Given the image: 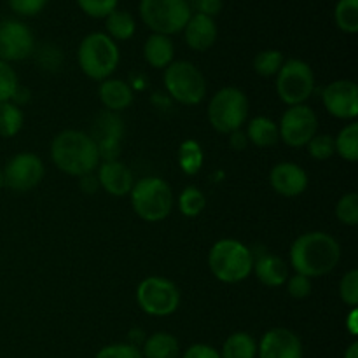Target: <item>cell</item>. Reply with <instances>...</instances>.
Instances as JSON below:
<instances>
[{"label": "cell", "mask_w": 358, "mask_h": 358, "mask_svg": "<svg viewBox=\"0 0 358 358\" xmlns=\"http://www.w3.org/2000/svg\"><path fill=\"white\" fill-rule=\"evenodd\" d=\"M177 161L178 166L185 175H189V177L198 175L201 171L203 163H205V152H203L201 143L192 138L184 140L178 147Z\"/></svg>", "instance_id": "obj_27"}, {"label": "cell", "mask_w": 358, "mask_h": 358, "mask_svg": "<svg viewBox=\"0 0 358 358\" xmlns=\"http://www.w3.org/2000/svg\"><path fill=\"white\" fill-rule=\"evenodd\" d=\"M48 2L49 0H9V7L17 16L31 17L41 14L44 7L48 6Z\"/></svg>", "instance_id": "obj_40"}, {"label": "cell", "mask_w": 358, "mask_h": 358, "mask_svg": "<svg viewBox=\"0 0 358 358\" xmlns=\"http://www.w3.org/2000/svg\"><path fill=\"white\" fill-rule=\"evenodd\" d=\"M283 52L278 49H264V51L257 52L254 58V70L257 76L261 77H275L282 69Z\"/></svg>", "instance_id": "obj_32"}, {"label": "cell", "mask_w": 358, "mask_h": 358, "mask_svg": "<svg viewBox=\"0 0 358 358\" xmlns=\"http://www.w3.org/2000/svg\"><path fill=\"white\" fill-rule=\"evenodd\" d=\"M140 352L143 358H177L180 355V343L170 332H154L143 339Z\"/></svg>", "instance_id": "obj_24"}, {"label": "cell", "mask_w": 358, "mask_h": 358, "mask_svg": "<svg viewBox=\"0 0 358 358\" xmlns=\"http://www.w3.org/2000/svg\"><path fill=\"white\" fill-rule=\"evenodd\" d=\"M269 184L276 194L283 196V198H297L306 192L310 178L303 166L292 163V161H283L271 168Z\"/></svg>", "instance_id": "obj_17"}, {"label": "cell", "mask_w": 358, "mask_h": 358, "mask_svg": "<svg viewBox=\"0 0 358 358\" xmlns=\"http://www.w3.org/2000/svg\"><path fill=\"white\" fill-rule=\"evenodd\" d=\"M177 206L178 210H180L182 215L191 219V217H198L199 213L205 210L206 198L205 194H203L201 189L194 187V185H189V187H185L184 191L178 194Z\"/></svg>", "instance_id": "obj_31"}, {"label": "cell", "mask_w": 358, "mask_h": 358, "mask_svg": "<svg viewBox=\"0 0 358 358\" xmlns=\"http://www.w3.org/2000/svg\"><path fill=\"white\" fill-rule=\"evenodd\" d=\"M3 187V171H2V168H0V189Z\"/></svg>", "instance_id": "obj_47"}, {"label": "cell", "mask_w": 358, "mask_h": 358, "mask_svg": "<svg viewBox=\"0 0 358 358\" xmlns=\"http://www.w3.org/2000/svg\"><path fill=\"white\" fill-rule=\"evenodd\" d=\"M182 358H220V353L213 346L205 345V343H196L185 350Z\"/></svg>", "instance_id": "obj_41"}, {"label": "cell", "mask_w": 358, "mask_h": 358, "mask_svg": "<svg viewBox=\"0 0 358 358\" xmlns=\"http://www.w3.org/2000/svg\"><path fill=\"white\" fill-rule=\"evenodd\" d=\"M96 170L98 184L107 194L114 196V198L129 196L133 184H135V177L122 161H101Z\"/></svg>", "instance_id": "obj_18"}, {"label": "cell", "mask_w": 358, "mask_h": 358, "mask_svg": "<svg viewBox=\"0 0 358 358\" xmlns=\"http://www.w3.org/2000/svg\"><path fill=\"white\" fill-rule=\"evenodd\" d=\"M336 24L345 34L358 31V0H338L334 9Z\"/></svg>", "instance_id": "obj_30"}, {"label": "cell", "mask_w": 358, "mask_h": 358, "mask_svg": "<svg viewBox=\"0 0 358 358\" xmlns=\"http://www.w3.org/2000/svg\"><path fill=\"white\" fill-rule=\"evenodd\" d=\"M98 147L101 161H115L121 154L122 136H124V122L115 112L103 110L94 119L93 133H90Z\"/></svg>", "instance_id": "obj_14"}, {"label": "cell", "mask_w": 358, "mask_h": 358, "mask_svg": "<svg viewBox=\"0 0 358 358\" xmlns=\"http://www.w3.org/2000/svg\"><path fill=\"white\" fill-rule=\"evenodd\" d=\"M133 212L145 222H161L171 213L175 196L170 184L159 177H143L133 184L131 192Z\"/></svg>", "instance_id": "obj_5"}, {"label": "cell", "mask_w": 358, "mask_h": 358, "mask_svg": "<svg viewBox=\"0 0 358 358\" xmlns=\"http://www.w3.org/2000/svg\"><path fill=\"white\" fill-rule=\"evenodd\" d=\"M303 341L296 332L275 327L262 336L257 345V358H303Z\"/></svg>", "instance_id": "obj_16"}, {"label": "cell", "mask_w": 358, "mask_h": 358, "mask_svg": "<svg viewBox=\"0 0 358 358\" xmlns=\"http://www.w3.org/2000/svg\"><path fill=\"white\" fill-rule=\"evenodd\" d=\"M341 245L324 231H310L294 240L290 247V266L297 275L322 278L338 268Z\"/></svg>", "instance_id": "obj_1"}, {"label": "cell", "mask_w": 358, "mask_h": 358, "mask_svg": "<svg viewBox=\"0 0 358 358\" xmlns=\"http://www.w3.org/2000/svg\"><path fill=\"white\" fill-rule=\"evenodd\" d=\"M346 331H348L350 334L353 336V338H357V336H358V311H357V308H352V311H350L348 317H346Z\"/></svg>", "instance_id": "obj_45"}, {"label": "cell", "mask_w": 358, "mask_h": 358, "mask_svg": "<svg viewBox=\"0 0 358 358\" xmlns=\"http://www.w3.org/2000/svg\"><path fill=\"white\" fill-rule=\"evenodd\" d=\"M121 62L117 42L112 41L103 31L87 34L77 48V63L83 73L90 79L101 80L108 79L117 70Z\"/></svg>", "instance_id": "obj_3"}, {"label": "cell", "mask_w": 358, "mask_h": 358, "mask_svg": "<svg viewBox=\"0 0 358 358\" xmlns=\"http://www.w3.org/2000/svg\"><path fill=\"white\" fill-rule=\"evenodd\" d=\"M185 44L192 49V51H208L219 37V28L213 17L206 16V14L196 13L189 17L187 24L184 28Z\"/></svg>", "instance_id": "obj_19"}, {"label": "cell", "mask_w": 358, "mask_h": 358, "mask_svg": "<svg viewBox=\"0 0 358 358\" xmlns=\"http://www.w3.org/2000/svg\"><path fill=\"white\" fill-rule=\"evenodd\" d=\"M245 135H247L248 143H254L255 147H261V149L273 147L280 142L278 122L266 115H257L248 121Z\"/></svg>", "instance_id": "obj_23"}, {"label": "cell", "mask_w": 358, "mask_h": 358, "mask_svg": "<svg viewBox=\"0 0 358 358\" xmlns=\"http://www.w3.org/2000/svg\"><path fill=\"white\" fill-rule=\"evenodd\" d=\"M336 154L348 163L358 159V122L352 121L346 124L334 138Z\"/></svg>", "instance_id": "obj_28"}, {"label": "cell", "mask_w": 358, "mask_h": 358, "mask_svg": "<svg viewBox=\"0 0 358 358\" xmlns=\"http://www.w3.org/2000/svg\"><path fill=\"white\" fill-rule=\"evenodd\" d=\"M248 110V98L240 87L226 86L222 90L217 91L210 100L206 114H208V121L215 131L222 133V135H231L233 131L243 128L247 122Z\"/></svg>", "instance_id": "obj_6"}, {"label": "cell", "mask_w": 358, "mask_h": 358, "mask_svg": "<svg viewBox=\"0 0 358 358\" xmlns=\"http://www.w3.org/2000/svg\"><path fill=\"white\" fill-rule=\"evenodd\" d=\"M35 37L30 27L20 20L0 21V59L21 62L34 55Z\"/></svg>", "instance_id": "obj_13"}, {"label": "cell", "mask_w": 358, "mask_h": 358, "mask_svg": "<svg viewBox=\"0 0 358 358\" xmlns=\"http://www.w3.org/2000/svg\"><path fill=\"white\" fill-rule=\"evenodd\" d=\"M24 114L20 105L13 101L0 103V138H13L21 131Z\"/></svg>", "instance_id": "obj_29"}, {"label": "cell", "mask_w": 358, "mask_h": 358, "mask_svg": "<svg viewBox=\"0 0 358 358\" xmlns=\"http://www.w3.org/2000/svg\"><path fill=\"white\" fill-rule=\"evenodd\" d=\"M252 250L238 240L224 238L215 241L208 252V268L219 282L233 285L247 280L252 273Z\"/></svg>", "instance_id": "obj_4"}, {"label": "cell", "mask_w": 358, "mask_h": 358, "mask_svg": "<svg viewBox=\"0 0 358 358\" xmlns=\"http://www.w3.org/2000/svg\"><path fill=\"white\" fill-rule=\"evenodd\" d=\"M163 83L168 94L185 107L199 105L206 96V80L201 70L191 62L177 59L164 69Z\"/></svg>", "instance_id": "obj_7"}, {"label": "cell", "mask_w": 358, "mask_h": 358, "mask_svg": "<svg viewBox=\"0 0 358 358\" xmlns=\"http://www.w3.org/2000/svg\"><path fill=\"white\" fill-rule=\"evenodd\" d=\"M105 27H107V35L114 42H124L135 35L136 21L131 13L128 10L115 9L114 13L105 17Z\"/></svg>", "instance_id": "obj_25"}, {"label": "cell", "mask_w": 358, "mask_h": 358, "mask_svg": "<svg viewBox=\"0 0 358 358\" xmlns=\"http://www.w3.org/2000/svg\"><path fill=\"white\" fill-rule=\"evenodd\" d=\"M136 303L149 317H170L180 306V290L171 280L149 276L136 289Z\"/></svg>", "instance_id": "obj_10"}, {"label": "cell", "mask_w": 358, "mask_h": 358, "mask_svg": "<svg viewBox=\"0 0 358 358\" xmlns=\"http://www.w3.org/2000/svg\"><path fill=\"white\" fill-rule=\"evenodd\" d=\"M94 358H143V355L138 346L129 343H114L103 346Z\"/></svg>", "instance_id": "obj_38"}, {"label": "cell", "mask_w": 358, "mask_h": 358, "mask_svg": "<svg viewBox=\"0 0 358 358\" xmlns=\"http://www.w3.org/2000/svg\"><path fill=\"white\" fill-rule=\"evenodd\" d=\"M17 87H20V80H17L16 70L10 66V63L0 59V103L13 101Z\"/></svg>", "instance_id": "obj_34"}, {"label": "cell", "mask_w": 358, "mask_h": 358, "mask_svg": "<svg viewBox=\"0 0 358 358\" xmlns=\"http://www.w3.org/2000/svg\"><path fill=\"white\" fill-rule=\"evenodd\" d=\"M98 96H100L105 110L115 112V114L126 110L135 100L131 86L126 80L112 79V77L101 80L100 87H98Z\"/></svg>", "instance_id": "obj_21"}, {"label": "cell", "mask_w": 358, "mask_h": 358, "mask_svg": "<svg viewBox=\"0 0 358 358\" xmlns=\"http://www.w3.org/2000/svg\"><path fill=\"white\" fill-rule=\"evenodd\" d=\"M229 136V147L233 150H238V152H241V150L247 149L248 145V138L247 135H245V131H241V129H238V131H233Z\"/></svg>", "instance_id": "obj_43"}, {"label": "cell", "mask_w": 358, "mask_h": 358, "mask_svg": "<svg viewBox=\"0 0 358 358\" xmlns=\"http://www.w3.org/2000/svg\"><path fill=\"white\" fill-rule=\"evenodd\" d=\"M306 147L308 154L317 161H327L336 154L334 136L331 135H315Z\"/></svg>", "instance_id": "obj_35"}, {"label": "cell", "mask_w": 358, "mask_h": 358, "mask_svg": "<svg viewBox=\"0 0 358 358\" xmlns=\"http://www.w3.org/2000/svg\"><path fill=\"white\" fill-rule=\"evenodd\" d=\"M175 45L171 37L161 34L149 35L143 44V59L152 69L164 70L171 62H175Z\"/></svg>", "instance_id": "obj_22"}, {"label": "cell", "mask_w": 358, "mask_h": 358, "mask_svg": "<svg viewBox=\"0 0 358 358\" xmlns=\"http://www.w3.org/2000/svg\"><path fill=\"white\" fill-rule=\"evenodd\" d=\"M84 14L96 20H105L110 13H114L119 6V0H77Z\"/></svg>", "instance_id": "obj_36"}, {"label": "cell", "mask_w": 358, "mask_h": 358, "mask_svg": "<svg viewBox=\"0 0 358 358\" xmlns=\"http://www.w3.org/2000/svg\"><path fill=\"white\" fill-rule=\"evenodd\" d=\"M287 292H289L290 297L294 299H306V297L311 296V290H313V283H311V278L303 275H294L289 276L287 280Z\"/></svg>", "instance_id": "obj_39"}, {"label": "cell", "mask_w": 358, "mask_h": 358, "mask_svg": "<svg viewBox=\"0 0 358 358\" xmlns=\"http://www.w3.org/2000/svg\"><path fill=\"white\" fill-rule=\"evenodd\" d=\"M219 353L220 358H257V341L248 332H233Z\"/></svg>", "instance_id": "obj_26"}, {"label": "cell", "mask_w": 358, "mask_h": 358, "mask_svg": "<svg viewBox=\"0 0 358 358\" xmlns=\"http://www.w3.org/2000/svg\"><path fill=\"white\" fill-rule=\"evenodd\" d=\"M336 217L341 224L350 227H355L358 224V194L357 192H348L341 196L336 205Z\"/></svg>", "instance_id": "obj_33"}, {"label": "cell", "mask_w": 358, "mask_h": 358, "mask_svg": "<svg viewBox=\"0 0 358 358\" xmlns=\"http://www.w3.org/2000/svg\"><path fill=\"white\" fill-rule=\"evenodd\" d=\"M339 297L348 306L357 308L358 304V269H350L339 282Z\"/></svg>", "instance_id": "obj_37"}, {"label": "cell", "mask_w": 358, "mask_h": 358, "mask_svg": "<svg viewBox=\"0 0 358 358\" xmlns=\"http://www.w3.org/2000/svg\"><path fill=\"white\" fill-rule=\"evenodd\" d=\"M278 135L285 145L294 149L306 147L308 142L318 135V117L313 108L306 103L287 108L278 122Z\"/></svg>", "instance_id": "obj_11"}, {"label": "cell", "mask_w": 358, "mask_h": 358, "mask_svg": "<svg viewBox=\"0 0 358 358\" xmlns=\"http://www.w3.org/2000/svg\"><path fill=\"white\" fill-rule=\"evenodd\" d=\"M345 358H358V343L357 341H353L352 345L346 348Z\"/></svg>", "instance_id": "obj_46"}, {"label": "cell", "mask_w": 358, "mask_h": 358, "mask_svg": "<svg viewBox=\"0 0 358 358\" xmlns=\"http://www.w3.org/2000/svg\"><path fill=\"white\" fill-rule=\"evenodd\" d=\"M252 273H255L259 282L266 287H282L289 280V264L278 255L269 252H262L261 255H254Z\"/></svg>", "instance_id": "obj_20"}, {"label": "cell", "mask_w": 358, "mask_h": 358, "mask_svg": "<svg viewBox=\"0 0 358 358\" xmlns=\"http://www.w3.org/2000/svg\"><path fill=\"white\" fill-rule=\"evenodd\" d=\"M198 13L213 17L222 10V0H198Z\"/></svg>", "instance_id": "obj_42"}, {"label": "cell", "mask_w": 358, "mask_h": 358, "mask_svg": "<svg viewBox=\"0 0 358 358\" xmlns=\"http://www.w3.org/2000/svg\"><path fill=\"white\" fill-rule=\"evenodd\" d=\"M3 187L14 192H27L37 187L45 173L44 163L34 152H20L3 166Z\"/></svg>", "instance_id": "obj_12"}, {"label": "cell", "mask_w": 358, "mask_h": 358, "mask_svg": "<svg viewBox=\"0 0 358 358\" xmlns=\"http://www.w3.org/2000/svg\"><path fill=\"white\" fill-rule=\"evenodd\" d=\"M325 110L336 119L355 121L358 115V87L353 80L338 79L327 84L322 93Z\"/></svg>", "instance_id": "obj_15"}, {"label": "cell", "mask_w": 358, "mask_h": 358, "mask_svg": "<svg viewBox=\"0 0 358 358\" xmlns=\"http://www.w3.org/2000/svg\"><path fill=\"white\" fill-rule=\"evenodd\" d=\"M276 94L289 107L303 105L310 100L315 91L313 69L299 58L285 59L276 73Z\"/></svg>", "instance_id": "obj_9"}, {"label": "cell", "mask_w": 358, "mask_h": 358, "mask_svg": "<svg viewBox=\"0 0 358 358\" xmlns=\"http://www.w3.org/2000/svg\"><path fill=\"white\" fill-rule=\"evenodd\" d=\"M51 159L55 166L70 177L93 173L101 163L98 147L90 133L65 129L51 142Z\"/></svg>", "instance_id": "obj_2"}, {"label": "cell", "mask_w": 358, "mask_h": 358, "mask_svg": "<svg viewBox=\"0 0 358 358\" xmlns=\"http://www.w3.org/2000/svg\"><path fill=\"white\" fill-rule=\"evenodd\" d=\"M138 10L145 27L168 37L184 31L192 16L189 0H140Z\"/></svg>", "instance_id": "obj_8"}, {"label": "cell", "mask_w": 358, "mask_h": 358, "mask_svg": "<svg viewBox=\"0 0 358 358\" xmlns=\"http://www.w3.org/2000/svg\"><path fill=\"white\" fill-rule=\"evenodd\" d=\"M80 182V189H83L86 194H93V192H96L98 189H100V184H98V178L94 173H87V175H83V177H79Z\"/></svg>", "instance_id": "obj_44"}]
</instances>
